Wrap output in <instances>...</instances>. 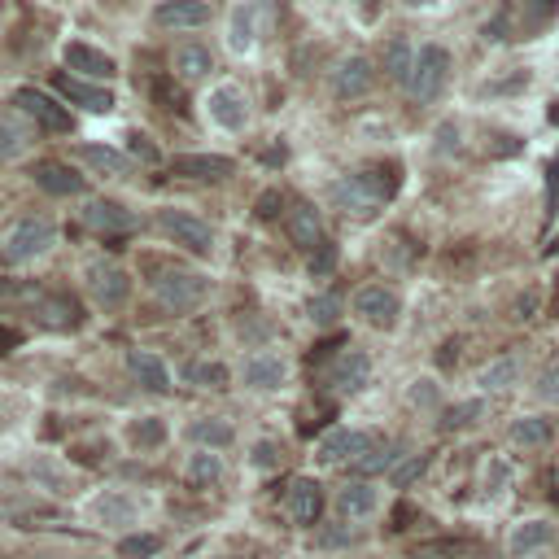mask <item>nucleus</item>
<instances>
[{
	"label": "nucleus",
	"mask_w": 559,
	"mask_h": 559,
	"mask_svg": "<svg viewBox=\"0 0 559 559\" xmlns=\"http://www.w3.org/2000/svg\"><path fill=\"white\" fill-rule=\"evenodd\" d=\"M394 193H398V166H372V171L346 175L341 184H332V201L346 214H354V219H372Z\"/></svg>",
	"instance_id": "1"
},
{
	"label": "nucleus",
	"mask_w": 559,
	"mask_h": 559,
	"mask_svg": "<svg viewBox=\"0 0 559 559\" xmlns=\"http://www.w3.org/2000/svg\"><path fill=\"white\" fill-rule=\"evenodd\" d=\"M446 79H450V53L442 49V44H424V49L415 53L407 92L415 101H437L442 88H446Z\"/></svg>",
	"instance_id": "2"
},
{
	"label": "nucleus",
	"mask_w": 559,
	"mask_h": 559,
	"mask_svg": "<svg viewBox=\"0 0 559 559\" xmlns=\"http://www.w3.org/2000/svg\"><path fill=\"white\" fill-rule=\"evenodd\" d=\"M49 245H53V223L49 219H22L18 228L9 232L5 249H0V263L22 267V263H31V258H40Z\"/></svg>",
	"instance_id": "3"
},
{
	"label": "nucleus",
	"mask_w": 559,
	"mask_h": 559,
	"mask_svg": "<svg viewBox=\"0 0 559 559\" xmlns=\"http://www.w3.org/2000/svg\"><path fill=\"white\" fill-rule=\"evenodd\" d=\"M153 289H158L166 311H193V306H201V297H206V280H201L197 271L166 267V271H158Z\"/></svg>",
	"instance_id": "4"
},
{
	"label": "nucleus",
	"mask_w": 559,
	"mask_h": 559,
	"mask_svg": "<svg viewBox=\"0 0 559 559\" xmlns=\"http://www.w3.org/2000/svg\"><path fill=\"white\" fill-rule=\"evenodd\" d=\"M354 315L372 328H394L402 315V302L394 289H385V284H363V289L354 293Z\"/></svg>",
	"instance_id": "5"
},
{
	"label": "nucleus",
	"mask_w": 559,
	"mask_h": 559,
	"mask_svg": "<svg viewBox=\"0 0 559 559\" xmlns=\"http://www.w3.org/2000/svg\"><path fill=\"white\" fill-rule=\"evenodd\" d=\"M88 293L101 311H118V306L127 302V293H132V280H127V271L114 263H92L88 267Z\"/></svg>",
	"instance_id": "6"
},
{
	"label": "nucleus",
	"mask_w": 559,
	"mask_h": 559,
	"mask_svg": "<svg viewBox=\"0 0 559 559\" xmlns=\"http://www.w3.org/2000/svg\"><path fill=\"white\" fill-rule=\"evenodd\" d=\"M372 446H376L372 433H359V428H332L324 442L315 446V455H319V463H359Z\"/></svg>",
	"instance_id": "7"
},
{
	"label": "nucleus",
	"mask_w": 559,
	"mask_h": 559,
	"mask_svg": "<svg viewBox=\"0 0 559 559\" xmlns=\"http://www.w3.org/2000/svg\"><path fill=\"white\" fill-rule=\"evenodd\" d=\"M367 376H372V363H367L363 350H341L337 359L324 367V385L337 389V394H354V389H363Z\"/></svg>",
	"instance_id": "8"
},
{
	"label": "nucleus",
	"mask_w": 559,
	"mask_h": 559,
	"mask_svg": "<svg viewBox=\"0 0 559 559\" xmlns=\"http://www.w3.org/2000/svg\"><path fill=\"white\" fill-rule=\"evenodd\" d=\"M162 228L175 236V245L193 249V254H210L214 249L210 223H201V219H193V214H184V210H162Z\"/></svg>",
	"instance_id": "9"
},
{
	"label": "nucleus",
	"mask_w": 559,
	"mask_h": 559,
	"mask_svg": "<svg viewBox=\"0 0 559 559\" xmlns=\"http://www.w3.org/2000/svg\"><path fill=\"white\" fill-rule=\"evenodd\" d=\"M14 105H18L22 114H31L35 123L44 127V132H70V114L53 97H44L40 88H22L18 97H14Z\"/></svg>",
	"instance_id": "10"
},
{
	"label": "nucleus",
	"mask_w": 559,
	"mask_h": 559,
	"mask_svg": "<svg viewBox=\"0 0 559 559\" xmlns=\"http://www.w3.org/2000/svg\"><path fill=\"white\" fill-rule=\"evenodd\" d=\"M284 507H289V516L297 520V525H315L319 511H324V490H319V481L293 477L289 490H284Z\"/></svg>",
	"instance_id": "11"
},
{
	"label": "nucleus",
	"mask_w": 559,
	"mask_h": 559,
	"mask_svg": "<svg viewBox=\"0 0 559 559\" xmlns=\"http://www.w3.org/2000/svg\"><path fill=\"white\" fill-rule=\"evenodd\" d=\"M372 83H376V70L367 57H346V62L337 66V75H332V92H337L341 101H359L372 92Z\"/></svg>",
	"instance_id": "12"
},
{
	"label": "nucleus",
	"mask_w": 559,
	"mask_h": 559,
	"mask_svg": "<svg viewBox=\"0 0 559 559\" xmlns=\"http://www.w3.org/2000/svg\"><path fill=\"white\" fill-rule=\"evenodd\" d=\"M153 22L166 31H188V27H206L210 22V5L206 0H162Z\"/></svg>",
	"instance_id": "13"
},
{
	"label": "nucleus",
	"mask_w": 559,
	"mask_h": 559,
	"mask_svg": "<svg viewBox=\"0 0 559 559\" xmlns=\"http://www.w3.org/2000/svg\"><path fill=\"white\" fill-rule=\"evenodd\" d=\"M206 110H210L214 123L228 127V132H241L245 118H249L241 88H232V83H223V88H214V92H210V97H206Z\"/></svg>",
	"instance_id": "14"
},
{
	"label": "nucleus",
	"mask_w": 559,
	"mask_h": 559,
	"mask_svg": "<svg viewBox=\"0 0 559 559\" xmlns=\"http://www.w3.org/2000/svg\"><path fill=\"white\" fill-rule=\"evenodd\" d=\"M175 175H184V180H228L236 171L232 158H219V153H184V158L171 162Z\"/></svg>",
	"instance_id": "15"
},
{
	"label": "nucleus",
	"mask_w": 559,
	"mask_h": 559,
	"mask_svg": "<svg viewBox=\"0 0 559 559\" xmlns=\"http://www.w3.org/2000/svg\"><path fill=\"white\" fill-rule=\"evenodd\" d=\"M57 92H62L66 101L83 105L88 114H110V110H114L110 88H97V83H83V79H75V75H57Z\"/></svg>",
	"instance_id": "16"
},
{
	"label": "nucleus",
	"mask_w": 559,
	"mask_h": 559,
	"mask_svg": "<svg viewBox=\"0 0 559 559\" xmlns=\"http://www.w3.org/2000/svg\"><path fill=\"white\" fill-rule=\"evenodd\" d=\"M35 184L44 188V193H53V197H75L83 193V180L75 171H70L66 162H35Z\"/></svg>",
	"instance_id": "17"
},
{
	"label": "nucleus",
	"mask_w": 559,
	"mask_h": 559,
	"mask_svg": "<svg viewBox=\"0 0 559 559\" xmlns=\"http://www.w3.org/2000/svg\"><path fill=\"white\" fill-rule=\"evenodd\" d=\"M83 219H88V228H97V232H132L136 228V214L127 210V206H118V201H92L88 210H83Z\"/></svg>",
	"instance_id": "18"
},
{
	"label": "nucleus",
	"mask_w": 559,
	"mask_h": 559,
	"mask_svg": "<svg viewBox=\"0 0 559 559\" xmlns=\"http://www.w3.org/2000/svg\"><path fill=\"white\" fill-rule=\"evenodd\" d=\"M66 66L70 70H79V75H88V79H110L114 75V57L110 53H101V49H88V44H66Z\"/></svg>",
	"instance_id": "19"
},
{
	"label": "nucleus",
	"mask_w": 559,
	"mask_h": 559,
	"mask_svg": "<svg viewBox=\"0 0 559 559\" xmlns=\"http://www.w3.org/2000/svg\"><path fill=\"white\" fill-rule=\"evenodd\" d=\"M376 507H380V494H376L372 481H354V485H346V490L337 494V511L346 520H367Z\"/></svg>",
	"instance_id": "20"
},
{
	"label": "nucleus",
	"mask_w": 559,
	"mask_h": 559,
	"mask_svg": "<svg viewBox=\"0 0 559 559\" xmlns=\"http://www.w3.org/2000/svg\"><path fill=\"white\" fill-rule=\"evenodd\" d=\"M284 228H289V241L297 245V249H315L319 241H324V228H319V214H315V206H297L289 210V219H284Z\"/></svg>",
	"instance_id": "21"
},
{
	"label": "nucleus",
	"mask_w": 559,
	"mask_h": 559,
	"mask_svg": "<svg viewBox=\"0 0 559 559\" xmlns=\"http://www.w3.org/2000/svg\"><path fill=\"white\" fill-rule=\"evenodd\" d=\"M127 367H132V376L149 389V394H166V389H171V372H166V363L158 359V354H149V350H132V359H127Z\"/></svg>",
	"instance_id": "22"
},
{
	"label": "nucleus",
	"mask_w": 559,
	"mask_h": 559,
	"mask_svg": "<svg viewBox=\"0 0 559 559\" xmlns=\"http://www.w3.org/2000/svg\"><path fill=\"white\" fill-rule=\"evenodd\" d=\"M136 516H140L136 498H127V494H118V490L97 498V520H101V525H136Z\"/></svg>",
	"instance_id": "23"
},
{
	"label": "nucleus",
	"mask_w": 559,
	"mask_h": 559,
	"mask_svg": "<svg viewBox=\"0 0 559 559\" xmlns=\"http://www.w3.org/2000/svg\"><path fill=\"white\" fill-rule=\"evenodd\" d=\"M245 385L249 389H280L284 385V363L276 354H254L245 363Z\"/></svg>",
	"instance_id": "24"
},
{
	"label": "nucleus",
	"mask_w": 559,
	"mask_h": 559,
	"mask_svg": "<svg viewBox=\"0 0 559 559\" xmlns=\"http://www.w3.org/2000/svg\"><path fill=\"white\" fill-rule=\"evenodd\" d=\"M555 542V525H546V520H529V525H520L511 533V555L529 559L533 551H542V546Z\"/></svg>",
	"instance_id": "25"
},
{
	"label": "nucleus",
	"mask_w": 559,
	"mask_h": 559,
	"mask_svg": "<svg viewBox=\"0 0 559 559\" xmlns=\"http://www.w3.org/2000/svg\"><path fill=\"white\" fill-rule=\"evenodd\" d=\"M210 70H214L210 49H201V44H180V49H175V75L180 79H201V75H210Z\"/></svg>",
	"instance_id": "26"
},
{
	"label": "nucleus",
	"mask_w": 559,
	"mask_h": 559,
	"mask_svg": "<svg viewBox=\"0 0 559 559\" xmlns=\"http://www.w3.org/2000/svg\"><path fill=\"white\" fill-rule=\"evenodd\" d=\"M507 437L516 446H546L551 442V424H546L542 415H520V420L507 428Z\"/></svg>",
	"instance_id": "27"
},
{
	"label": "nucleus",
	"mask_w": 559,
	"mask_h": 559,
	"mask_svg": "<svg viewBox=\"0 0 559 559\" xmlns=\"http://www.w3.org/2000/svg\"><path fill=\"white\" fill-rule=\"evenodd\" d=\"M83 162L88 166H97V171H105V175H127L132 171V158H123V153H114V149H101V145H79L75 149Z\"/></svg>",
	"instance_id": "28"
},
{
	"label": "nucleus",
	"mask_w": 559,
	"mask_h": 559,
	"mask_svg": "<svg viewBox=\"0 0 559 559\" xmlns=\"http://www.w3.org/2000/svg\"><path fill=\"white\" fill-rule=\"evenodd\" d=\"M411 66H415V53H411V44L402 40H389V49H385V75L394 79V83H407L411 79Z\"/></svg>",
	"instance_id": "29"
},
{
	"label": "nucleus",
	"mask_w": 559,
	"mask_h": 559,
	"mask_svg": "<svg viewBox=\"0 0 559 559\" xmlns=\"http://www.w3.org/2000/svg\"><path fill=\"white\" fill-rule=\"evenodd\" d=\"M188 477H193V485H214L223 477V459L214 455V450H201V455H193V463H188Z\"/></svg>",
	"instance_id": "30"
},
{
	"label": "nucleus",
	"mask_w": 559,
	"mask_h": 559,
	"mask_svg": "<svg viewBox=\"0 0 559 559\" xmlns=\"http://www.w3.org/2000/svg\"><path fill=\"white\" fill-rule=\"evenodd\" d=\"M516 376H520V363H516V359H494V363L481 372V389H490V394H494V389H507Z\"/></svg>",
	"instance_id": "31"
},
{
	"label": "nucleus",
	"mask_w": 559,
	"mask_h": 559,
	"mask_svg": "<svg viewBox=\"0 0 559 559\" xmlns=\"http://www.w3.org/2000/svg\"><path fill=\"white\" fill-rule=\"evenodd\" d=\"M127 437H132V446L153 450V446L166 442V424H162V420H136L132 428H127Z\"/></svg>",
	"instance_id": "32"
},
{
	"label": "nucleus",
	"mask_w": 559,
	"mask_h": 559,
	"mask_svg": "<svg viewBox=\"0 0 559 559\" xmlns=\"http://www.w3.org/2000/svg\"><path fill=\"white\" fill-rule=\"evenodd\" d=\"M193 437H197L201 446H210V450H223V446L232 442V428L223 424V420H197L193 424Z\"/></svg>",
	"instance_id": "33"
},
{
	"label": "nucleus",
	"mask_w": 559,
	"mask_h": 559,
	"mask_svg": "<svg viewBox=\"0 0 559 559\" xmlns=\"http://www.w3.org/2000/svg\"><path fill=\"white\" fill-rule=\"evenodd\" d=\"M394 459H398V446H372L367 455L354 463V472H363V477H372V472H385V468H394Z\"/></svg>",
	"instance_id": "34"
},
{
	"label": "nucleus",
	"mask_w": 559,
	"mask_h": 559,
	"mask_svg": "<svg viewBox=\"0 0 559 559\" xmlns=\"http://www.w3.org/2000/svg\"><path fill=\"white\" fill-rule=\"evenodd\" d=\"M188 380L201 385V389H223V385H228V367H223V363H193V367H188Z\"/></svg>",
	"instance_id": "35"
},
{
	"label": "nucleus",
	"mask_w": 559,
	"mask_h": 559,
	"mask_svg": "<svg viewBox=\"0 0 559 559\" xmlns=\"http://www.w3.org/2000/svg\"><path fill=\"white\" fill-rule=\"evenodd\" d=\"M118 551H123L127 559H149V555L162 551V538H153V533H140V538H127Z\"/></svg>",
	"instance_id": "36"
},
{
	"label": "nucleus",
	"mask_w": 559,
	"mask_h": 559,
	"mask_svg": "<svg viewBox=\"0 0 559 559\" xmlns=\"http://www.w3.org/2000/svg\"><path fill=\"white\" fill-rule=\"evenodd\" d=\"M22 145H27V132L9 118H0V158H14V153H22Z\"/></svg>",
	"instance_id": "37"
},
{
	"label": "nucleus",
	"mask_w": 559,
	"mask_h": 559,
	"mask_svg": "<svg viewBox=\"0 0 559 559\" xmlns=\"http://www.w3.org/2000/svg\"><path fill=\"white\" fill-rule=\"evenodd\" d=\"M332 267H337V245H332V241H319V245L311 249V276L319 280V276H328Z\"/></svg>",
	"instance_id": "38"
},
{
	"label": "nucleus",
	"mask_w": 559,
	"mask_h": 559,
	"mask_svg": "<svg viewBox=\"0 0 559 559\" xmlns=\"http://www.w3.org/2000/svg\"><path fill=\"white\" fill-rule=\"evenodd\" d=\"M311 319L319 328H332L341 319V302H337V297H315V302H311Z\"/></svg>",
	"instance_id": "39"
},
{
	"label": "nucleus",
	"mask_w": 559,
	"mask_h": 559,
	"mask_svg": "<svg viewBox=\"0 0 559 559\" xmlns=\"http://www.w3.org/2000/svg\"><path fill=\"white\" fill-rule=\"evenodd\" d=\"M481 415V402H459V407H450L446 411V420H442V428H468L472 420Z\"/></svg>",
	"instance_id": "40"
},
{
	"label": "nucleus",
	"mask_w": 559,
	"mask_h": 559,
	"mask_svg": "<svg viewBox=\"0 0 559 559\" xmlns=\"http://www.w3.org/2000/svg\"><path fill=\"white\" fill-rule=\"evenodd\" d=\"M538 398L542 402H555V407H559V359L538 376Z\"/></svg>",
	"instance_id": "41"
},
{
	"label": "nucleus",
	"mask_w": 559,
	"mask_h": 559,
	"mask_svg": "<svg viewBox=\"0 0 559 559\" xmlns=\"http://www.w3.org/2000/svg\"><path fill=\"white\" fill-rule=\"evenodd\" d=\"M420 472H424V455H411L402 468H394V485H411Z\"/></svg>",
	"instance_id": "42"
},
{
	"label": "nucleus",
	"mask_w": 559,
	"mask_h": 559,
	"mask_svg": "<svg viewBox=\"0 0 559 559\" xmlns=\"http://www.w3.org/2000/svg\"><path fill=\"white\" fill-rule=\"evenodd\" d=\"M249 31H254V27H249V18L236 14V27H232V49H236V53H245L249 44H254V35H249Z\"/></svg>",
	"instance_id": "43"
},
{
	"label": "nucleus",
	"mask_w": 559,
	"mask_h": 559,
	"mask_svg": "<svg viewBox=\"0 0 559 559\" xmlns=\"http://www.w3.org/2000/svg\"><path fill=\"white\" fill-rule=\"evenodd\" d=\"M280 455H284V450H280L276 442H258V446H254V463H258V468H276Z\"/></svg>",
	"instance_id": "44"
},
{
	"label": "nucleus",
	"mask_w": 559,
	"mask_h": 559,
	"mask_svg": "<svg viewBox=\"0 0 559 559\" xmlns=\"http://www.w3.org/2000/svg\"><path fill=\"white\" fill-rule=\"evenodd\" d=\"M132 153H136L140 162H158V149H153L145 136H132Z\"/></svg>",
	"instance_id": "45"
},
{
	"label": "nucleus",
	"mask_w": 559,
	"mask_h": 559,
	"mask_svg": "<svg viewBox=\"0 0 559 559\" xmlns=\"http://www.w3.org/2000/svg\"><path fill=\"white\" fill-rule=\"evenodd\" d=\"M276 206H280L276 193H263V197H258V214H263V219H276Z\"/></svg>",
	"instance_id": "46"
},
{
	"label": "nucleus",
	"mask_w": 559,
	"mask_h": 559,
	"mask_svg": "<svg viewBox=\"0 0 559 559\" xmlns=\"http://www.w3.org/2000/svg\"><path fill=\"white\" fill-rule=\"evenodd\" d=\"M18 341H22V337H18L14 328H0V359H5L9 350H18Z\"/></svg>",
	"instance_id": "47"
},
{
	"label": "nucleus",
	"mask_w": 559,
	"mask_h": 559,
	"mask_svg": "<svg viewBox=\"0 0 559 559\" xmlns=\"http://www.w3.org/2000/svg\"><path fill=\"white\" fill-rule=\"evenodd\" d=\"M324 546H346V542H354V533H341V529H332V533H324V538H319Z\"/></svg>",
	"instance_id": "48"
},
{
	"label": "nucleus",
	"mask_w": 559,
	"mask_h": 559,
	"mask_svg": "<svg viewBox=\"0 0 559 559\" xmlns=\"http://www.w3.org/2000/svg\"><path fill=\"white\" fill-rule=\"evenodd\" d=\"M359 14H363L367 22H372V18L380 14V5H376V0H359Z\"/></svg>",
	"instance_id": "49"
},
{
	"label": "nucleus",
	"mask_w": 559,
	"mask_h": 559,
	"mask_svg": "<svg viewBox=\"0 0 559 559\" xmlns=\"http://www.w3.org/2000/svg\"><path fill=\"white\" fill-rule=\"evenodd\" d=\"M546 254H559V236H555V241H551V245H546Z\"/></svg>",
	"instance_id": "50"
},
{
	"label": "nucleus",
	"mask_w": 559,
	"mask_h": 559,
	"mask_svg": "<svg viewBox=\"0 0 559 559\" xmlns=\"http://www.w3.org/2000/svg\"><path fill=\"white\" fill-rule=\"evenodd\" d=\"M407 5H433V0H407Z\"/></svg>",
	"instance_id": "51"
},
{
	"label": "nucleus",
	"mask_w": 559,
	"mask_h": 559,
	"mask_svg": "<svg viewBox=\"0 0 559 559\" xmlns=\"http://www.w3.org/2000/svg\"><path fill=\"white\" fill-rule=\"evenodd\" d=\"M551 118H555V123H559V105H555V110H551Z\"/></svg>",
	"instance_id": "52"
},
{
	"label": "nucleus",
	"mask_w": 559,
	"mask_h": 559,
	"mask_svg": "<svg viewBox=\"0 0 559 559\" xmlns=\"http://www.w3.org/2000/svg\"><path fill=\"white\" fill-rule=\"evenodd\" d=\"M555 293H559V271H555Z\"/></svg>",
	"instance_id": "53"
},
{
	"label": "nucleus",
	"mask_w": 559,
	"mask_h": 559,
	"mask_svg": "<svg viewBox=\"0 0 559 559\" xmlns=\"http://www.w3.org/2000/svg\"><path fill=\"white\" fill-rule=\"evenodd\" d=\"M0 559H9V555H0Z\"/></svg>",
	"instance_id": "54"
}]
</instances>
